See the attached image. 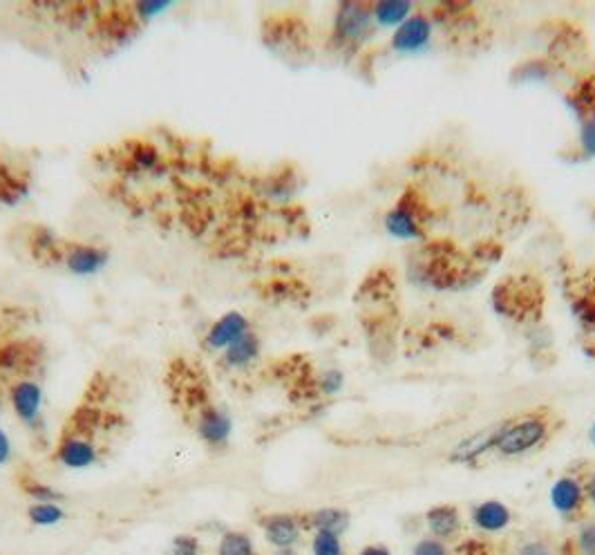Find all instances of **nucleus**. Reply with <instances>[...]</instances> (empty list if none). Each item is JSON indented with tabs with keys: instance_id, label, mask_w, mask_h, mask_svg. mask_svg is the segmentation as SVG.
<instances>
[{
	"instance_id": "obj_1",
	"label": "nucleus",
	"mask_w": 595,
	"mask_h": 555,
	"mask_svg": "<svg viewBox=\"0 0 595 555\" xmlns=\"http://www.w3.org/2000/svg\"><path fill=\"white\" fill-rule=\"evenodd\" d=\"M557 430V419L549 410H535L510 417L499 430L495 453L499 457H524L544 448Z\"/></svg>"
},
{
	"instance_id": "obj_2",
	"label": "nucleus",
	"mask_w": 595,
	"mask_h": 555,
	"mask_svg": "<svg viewBox=\"0 0 595 555\" xmlns=\"http://www.w3.org/2000/svg\"><path fill=\"white\" fill-rule=\"evenodd\" d=\"M372 5L367 3H340L334 14L332 43L343 52L358 50L374 34Z\"/></svg>"
},
{
	"instance_id": "obj_3",
	"label": "nucleus",
	"mask_w": 595,
	"mask_h": 555,
	"mask_svg": "<svg viewBox=\"0 0 595 555\" xmlns=\"http://www.w3.org/2000/svg\"><path fill=\"white\" fill-rule=\"evenodd\" d=\"M428 209H425V200L414 191L408 188L403 195L396 200L390 211L385 215V229L392 238L399 240H419L425 235V224H428Z\"/></svg>"
},
{
	"instance_id": "obj_4",
	"label": "nucleus",
	"mask_w": 595,
	"mask_h": 555,
	"mask_svg": "<svg viewBox=\"0 0 595 555\" xmlns=\"http://www.w3.org/2000/svg\"><path fill=\"white\" fill-rule=\"evenodd\" d=\"M551 506L553 511L566 522H580L587 513L589 497L584 488V477L580 475H562L551 486Z\"/></svg>"
},
{
	"instance_id": "obj_5",
	"label": "nucleus",
	"mask_w": 595,
	"mask_h": 555,
	"mask_svg": "<svg viewBox=\"0 0 595 555\" xmlns=\"http://www.w3.org/2000/svg\"><path fill=\"white\" fill-rule=\"evenodd\" d=\"M101 450L88 432H63L59 444H56V462L68 470H88L99 464Z\"/></svg>"
},
{
	"instance_id": "obj_6",
	"label": "nucleus",
	"mask_w": 595,
	"mask_h": 555,
	"mask_svg": "<svg viewBox=\"0 0 595 555\" xmlns=\"http://www.w3.org/2000/svg\"><path fill=\"white\" fill-rule=\"evenodd\" d=\"M43 401L45 394L36 379H18L9 388V403L14 415L21 419L25 428L39 430L43 423Z\"/></svg>"
},
{
	"instance_id": "obj_7",
	"label": "nucleus",
	"mask_w": 595,
	"mask_h": 555,
	"mask_svg": "<svg viewBox=\"0 0 595 555\" xmlns=\"http://www.w3.org/2000/svg\"><path fill=\"white\" fill-rule=\"evenodd\" d=\"M195 432L206 448L222 450L231 441L233 419L229 417V412L217 408L215 403H204V406L197 408Z\"/></svg>"
},
{
	"instance_id": "obj_8",
	"label": "nucleus",
	"mask_w": 595,
	"mask_h": 555,
	"mask_svg": "<svg viewBox=\"0 0 595 555\" xmlns=\"http://www.w3.org/2000/svg\"><path fill=\"white\" fill-rule=\"evenodd\" d=\"M61 262L72 276H97L108 267L110 251L92 242H65Z\"/></svg>"
},
{
	"instance_id": "obj_9",
	"label": "nucleus",
	"mask_w": 595,
	"mask_h": 555,
	"mask_svg": "<svg viewBox=\"0 0 595 555\" xmlns=\"http://www.w3.org/2000/svg\"><path fill=\"white\" fill-rule=\"evenodd\" d=\"M434 36V21L432 18L417 9L408 21L396 27L390 47L396 54H421L425 47L432 43Z\"/></svg>"
},
{
	"instance_id": "obj_10",
	"label": "nucleus",
	"mask_w": 595,
	"mask_h": 555,
	"mask_svg": "<svg viewBox=\"0 0 595 555\" xmlns=\"http://www.w3.org/2000/svg\"><path fill=\"white\" fill-rule=\"evenodd\" d=\"M262 535L273 549H296L305 533V520L296 513H269L260 520Z\"/></svg>"
},
{
	"instance_id": "obj_11",
	"label": "nucleus",
	"mask_w": 595,
	"mask_h": 555,
	"mask_svg": "<svg viewBox=\"0 0 595 555\" xmlns=\"http://www.w3.org/2000/svg\"><path fill=\"white\" fill-rule=\"evenodd\" d=\"M251 332V321L242 312H226L206 329L204 334V350L209 352H224L226 347L238 343L242 336Z\"/></svg>"
},
{
	"instance_id": "obj_12",
	"label": "nucleus",
	"mask_w": 595,
	"mask_h": 555,
	"mask_svg": "<svg viewBox=\"0 0 595 555\" xmlns=\"http://www.w3.org/2000/svg\"><path fill=\"white\" fill-rule=\"evenodd\" d=\"M425 526H428V533L432 538L441 542H457L464 533V515L457 509L455 504H437L432 509L425 511L423 515Z\"/></svg>"
},
{
	"instance_id": "obj_13",
	"label": "nucleus",
	"mask_w": 595,
	"mask_h": 555,
	"mask_svg": "<svg viewBox=\"0 0 595 555\" xmlns=\"http://www.w3.org/2000/svg\"><path fill=\"white\" fill-rule=\"evenodd\" d=\"M470 524L486 535L504 533L513 524V511L499 500H484L470 509Z\"/></svg>"
},
{
	"instance_id": "obj_14",
	"label": "nucleus",
	"mask_w": 595,
	"mask_h": 555,
	"mask_svg": "<svg viewBox=\"0 0 595 555\" xmlns=\"http://www.w3.org/2000/svg\"><path fill=\"white\" fill-rule=\"evenodd\" d=\"M502 426H504V421H499L497 426L479 430L472 437L461 441V444L455 446V450L450 453V462L470 466V464H475L479 457H484L486 453H495V444H497V437H499V430H502Z\"/></svg>"
},
{
	"instance_id": "obj_15",
	"label": "nucleus",
	"mask_w": 595,
	"mask_h": 555,
	"mask_svg": "<svg viewBox=\"0 0 595 555\" xmlns=\"http://www.w3.org/2000/svg\"><path fill=\"white\" fill-rule=\"evenodd\" d=\"M260 354H262L260 336L255 332H249L247 336H242L238 343L226 347L220 361H222V368L231 372H242V370H249L251 365L260 359Z\"/></svg>"
},
{
	"instance_id": "obj_16",
	"label": "nucleus",
	"mask_w": 595,
	"mask_h": 555,
	"mask_svg": "<svg viewBox=\"0 0 595 555\" xmlns=\"http://www.w3.org/2000/svg\"><path fill=\"white\" fill-rule=\"evenodd\" d=\"M126 166L135 173L146 175H159L166 173L168 164H164L162 153L150 141H132L126 146Z\"/></svg>"
},
{
	"instance_id": "obj_17",
	"label": "nucleus",
	"mask_w": 595,
	"mask_h": 555,
	"mask_svg": "<svg viewBox=\"0 0 595 555\" xmlns=\"http://www.w3.org/2000/svg\"><path fill=\"white\" fill-rule=\"evenodd\" d=\"M302 520H305V529H311L314 533L323 531L343 538V533H347L349 524H352V515L345 509H338V506H325V509L302 515Z\"/></svg>"
},
{
	"instance_id": "obj_18",
	"label": "nucleus",
	"mask_w": 595,
	"mask_h": 555,
	"mask_svg": "<svg viewBox=\"0 0 595 555\" xmlns=\"http://www.w3.org/2000/svg\"><path fill=\"white\" fill-rule=\"evenodd\" d=\"M417 12L410 0H381L372 5V16L376 27H399L401 23Z\"/></svg>"
},
{
	"instance_id": "obj_19",
	"label": "nucleus",
	"mask_w": 595,
	"mask_h": 555,
	"mask_svg": "<svg viewBox=\"0 0 595 555\" xmlns=\"http://www.w3.org/2000/svg\"><path fill=\"white\" fill-rule=\"evenodd\" d=\"M217 555H258V551L247 533L224 531L217 544Z\"/></svg>"
},
{
	"instance_id": "obj_20",
	"label": "nucleus",
	"mask_w": 595,
	"mask_h": 555,
	"mask_svg": "<svg viewBox=\"0 0 595 555\" xmlns=\"http://www.w3.org/2000/svg\"><path fill=\"white\" fill-rule=\"evenodd\" d=\"M21 488L34 504H61L63 502L61 491H56V488L50 484L39 482V479L25 477V479H21Z\"/></svg>"
},
{
	"instance_id": "obj_21",
	"label": "nucleus",
	"mask_w": 595,
	"mask_h": 555,
	"mask_svg": "<svg viewBox=\"0 0 595 555\" xmlns=\"http://www.w3.org/2000/svg\"><path fill=\"white\" fill-rule=\"evenodd\" d=\"M27 520L34 526L47 529V526L61 524L65 520V511L61 504H32L30 509H27Z\"/></svg>"
},
{
	"instance_id": "obj_22",
	"label": "nucleus",
	"mask_w": 595,
	"mask_h": 555,
	"mask_svg": "<svg viewBox=\"0 0 595 555\" xmlns=\"http://www.w3.org/2000/svg\"><path fill=\"white\" fill-rule=\"evenodd\" d=\"M311 555H345L340 535L316 531L311 535Z\"/></svg>"
},
{
	"instance_id": "obj_23",
	"label": "nucleus",
	"mask_w": 595,
	"mask_h": 555,
	"mask_svg": "<svg viewBox=\"0 0 595 555\" xmlns=\"http://www.w3.org/2000/svg\"><path fill=\"white\" fill-rule=\"evenodd\" d=\"M573 316L575 321L587 334H595V298L593 296H580L573 303Z\"/></svg>"
},
{
	"instance_id": "obj_24",
	"label": "nucleus",
	"mask_w": 595,
	"mask_h": 555,
	"mask_svg": "<svg viewBox=\"0 0 595 555\" xmlns=\"http://www.w3.org/2000/svg\"><path fill=\"white\" fill-rule=\"evenodd\" d=\"M164 555H202V542L197 535H175L164 549Z\"/></svg>"
},
{
	"instance_id": "obj_25",
	"label": "nucleus",
	"mask_w": 595,
	"mask_h": 555,
	"mask_svg": "<svg viewBox=\"0 0 595 555\" xmlns=\"http://www.w3.org/2000/svg\"><path fill=\"white\" fill-rule=\"evenodd\" d=\"M580 150L584 159L595 157V108L580 119Z\"/></svg>"
},
{
	"instance_id": "obj_26",
	"label": "nucleus",
	"mask_w": 595,
	"mask_h": 555,
	"mask_svg": "<svg viewBox=\"0 0 595 555\" xmlns=\"http://www.w3.org/2000/svg\"><path fill=\"white\" fill-rule=\"evenodd\" d=\"M510 555H562V551L557 549L551 540L533 538V540L519 542Z\"/></svg>"
},
{
	"instance_id": "obj_27",
	"label": "nucleus",
	"mask_w": 595,
	"mask_h": 555,
	"mask_svg": "<svg viewBox=\"0 0 595 555\" xmlns=\"http://www.w3.org/2000/svg\"><path fill=\"white\" fill-rule=\"evenodd\" d=\"M168 7H170V3H166V0H146V3L132 5L130 12L141 23V21H150V18L164 14Z\"/></svg>"
},
{
	"instance_id": "obj_28",
	"label": "nucleus",
	"mask_w": 595,
	"mask_h": 555,
	"mask_svg": "<svg viewBox=\"0 0 595 555\" xmlns=\"http://www.w3.org/2000/svg\"><path fill=\"white\" fill-rule=\"evenodd\" d=\"M412 555H455V553H452L448 542H441L437 538H432V535H425L423 540L414 544Z\"/></svg>"
},
{
	"instance_id": "obj_29",
	"label": "nucleus",
	"mask_w": 595,
	"mask_h": 555,
	"mask_svg": "<svg viewBox=\"0 0 595 555\" xmlns=\"http://www.w3.org/2000/svg\"><path fill=\"white\" fill-rule=\"evenodd\" d=\"M575 549H578V555H595V522L580 526L578 535H575Z\"/></svg>"
},
{
	"instance_id": "obj_30",
	"label": "nucleus",
	"mask_w": 595,
	"mask_h": 555,
	"mask_svg": "<svg viewBox=\"0 0 595 555\" xmlns=\"http://www.w3.org/2000/svg\"><path fill=\"white\" fill-rule=\"evenodd\" d=\"M343 383H345V376H343V372H338V370H327L318 379L320 392L327 394V397H332V394H338L340 388H343Z\"/></svg>"
},
{
	"instance_id": "obj_31",
	"label": "nucleus",
	"mask_w": 595,
	"mask_h": 555,
	"mask_svg": "<svg viewBox=\"0 0 595 555\" xmlns=\"http://www.w3.org/2000/svg\"><path fill=\"white\" fill-rule=\"evenodd\" d=\"M235 215H238L240 220H255L258 218V204H255L251 197H244V200H240L238 204V211H235Z\"/></svg>"
},
{
	"instance_id": "obj_32",
	"label": "nucleus",
	"mask_w": 595,
	"mask_h": 555,
	"mask_svg": "<svg viewBox=\"0 0 595 555\" xmlns=\"http://www.w3.org/2000/svg\"><path fill=\"white\" fill-rule=\"evenodd\" d=\"M9 459H12V441H9L7 432L0 428V468L7 466Z\"/></svg>"
},
{
	"instance_id": "obj_33",
	"label": "nucleus",
	"mask_w": 595,
	"mask_h": 555,
	"mask_svg": "<svg viewBox=\"0 0 595 555\" xmlns=\"http://www.w3.org/2000/svg\"><path fill=\"white\" fill-rule=\"evenodd\" d=\"M358 555H392V551L385 547V544H365V547L358 551Z\"/></svg>"
},
{
	"instance_id": "obj_34",
	"label": "nucleus",
	"mask_w": 595,
	"mask_h": 555,
	"mask_svg": "<svg viewBox=\"0 0 595 555\" xmlns=\"http://www.w3.org/2000/svg\"><path fill=\"white\" fill-rule=\"evenodd\" d=\"M584 488H587V497H589V504L595 506V470L584 477Z\"/></svg>"
},
{
	"instance_id": "obj_35",
	"label": "nucleus",
	"mask_w": 595,
	"mask_h": 555,
	"mask_svg": "<svg viewBox=\"0 0 595 555\" xmlns=\"http://www.w3.org/2000/svg\"><path fill=\"white\" fill-rule=\"evenodd\" d=\"M273 555H298L294 549H276V553Z\"/></svg>"
},
{
	"instance_id": "obj_36",
	"label": "nucleus",
	"mask_w": 595,
	"mask_h": 555,
	"mask_svg": "<svg viewBox=\"0 0 595 555\" xmlns=\"http://www.w3.org/2000/svg\"><path fill=\"white\" fill-rule=\"evenodd\" d=\"M589 435H591V441H593V444H595V421H593V426H591V432H589Z\"/></svg>"
}]
</instances>
